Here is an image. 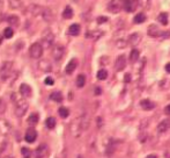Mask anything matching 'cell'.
Masks as SVG:
<instances>
[{
  "instance_id": "31",
  "label": "cell",
  "mask_w": 170,
  "mask_h": 158,
  "mask_svg": "<svg viewBox=\"0 0 170 158\" xmlns=\"http://www.w3.org/2000/svg\"><path fill=\"white\" fill-rule=\"evenodd\" d=\"M58 113H59V115L63 119H65V118H67L70 115V111H68V108H66V107H60Z\"/></svg>"
},
{
  "instance_id": "9",
  "label": "cell",
  "mask_w": 170,
  "mask_h": 158,
  "mask_svg": "<svg viewBox=\"0 0 170 158\" xmlns=\"http://www.w3.org/2000/svg\"><path fill=\"white\" fill-rule=\"evenodd\" d=\"M126 66V57L124 55H120L117 57L116 60V63H115V68L117 71H123Z\"/></svg>"
},
{
  "instance_id": "33",
  "label": "cell",
  "mask_w": 170,
  "mask_h": 158,
  "mask_svg": "<svg viewBox=\"0 0 170 158\" xmlns=\"http://www.w3.org/2000/svg\"><path fill=\"white\" fill-rule=\"evenodd\" d=\"M13 35H14V31H13V29L11 27H8V28H6V29L4 30V36L6 38H12Z\"/></svg>"
},
{
  "instance_id": "16",
  "label": "cell",
  "mask_w": 170,
  "mask_h": 158,
  "mask_svg": "<svg viewBox=\"0 0 170 158\" xmlns=\"http://www.w3.org/2000/svg\"><path fill=\"white\" fill-rule=\"evenodd\" d=\"M140 106H141V108L145 109V111H150V109H153V108L155 107V104L152 102V101L148 100V99H145V100H141Z\"/></svg>"
},
{
  "instance_id": "42",
  "label": "cell",
  "mask_w": 170,
  "mask_h": 158,
  "mask_svg": "<svg viewBox=\"0 0 170 158\" xmlns=\"http://www.w3.org/2000/svg\"><path fill=\"white\" fill-rule=\"evenodd\" d=\"M125 82L126 83H128V82H130V75H125Z\"/></svg>"
},
{
  "instance_id": "25",
  "label": "cell",
  "mask_w": 170,
  "mask_h": 158,
  "mask_svg": "<svg viewBox=\"0 0 170 158\" xmlns=\"http://www.w3.org/2000/svg\"><path fill=\"white\" fill-rule=\"evenodd\" d=\"M85 84H86V76L79 75L78 77H76V86L81 89V87L85 86Z\"/></svg>"
},
{
  "instance_id": "46",
  "label": "cell",
  "mask_w": 170,
  "mask_h": 158,
  "mask_svg": "<svg viewBox=\"0 0 170 158\" xmlns=\"http://www.w3.org/2000/svg\"><path fill=\"white\" fill-rule=\"evenodd\" d=\"M78 158H83V156H78Z\"/></svg>"
},
{
  "instance_id": "32",
  "label": "cell",
  "mask_w": 170,
  "mask_h": 158,
  "mask_svg": "<svg viewBox=\"0 0 170 158\" xmlns=\"http://www.w3.org/2000/svg\"><path fill=\"white\" fill-rule=\"evenodd\" d=\"M9 5L12 8H20L22 6V0H9Z\"/></svg>"
},
{
  "instance_id": "24",
  "label": "cell",
  "mask_w": 170,
  "mask_h": 158,
  "mask_svg": "<svg viewBox=\"0 0 170 158\" xmlns=\"http://www.w3.org/2000/svg\"><path fill=\"white\" fill-rule=\"evenodd\" d=\"M38 119H39L38 114L32 113L29 118H28V123H29L30 126H35V124H37V122H38Z\"/></svg>"
},
{
  "instance_id": "17",
  "label": "cell",
  "mask_w": 170,
  "mask_h": 158,
  "mask_svg": "<svg viewBox=\"0 0 170 158\" xmlns=\"http://www.w3.org/2000/svg\"><path fill=\"white\" fill-rule=\"evenodd\" d=\"M38 68L41 71H43V72H49V71H51V64L49 63V60H41L39 63H38Z\"/></svg>"
},
{
  "instance_id": "44",
  "label": "cell",
  "mask_w": 170,
  "mask_h": 158,
  "mask_svg": "<svg viewBox=\"0 0 170 158\" xmlns=\"http://www.w3.org/2000/svg\"><path fill=\"white\" fill-rule=\"evenodd\" d=\"M5 158H13V157H12V156H6Z\"/></svg>"
},
{
  "instance_id": "1",
  "label": "cell",
  "mask_w": 170,
  "mask_h": 158,
  "mask_svg": "<svg viewBox=\"0 0 170 158\" xmlns=\"http://www.w3.org/2000/svg\"><path fill=\"white\" fill-rule=\"evenodd\" d=\"M28 102L23 99H17L15 102V115L17 118H22L23 115L26 114V112L28 111Z\"/></svg>"
},
{
  "instance_id": "43",
  "label": "cell",
  "mask_w": 170,
  "mask_h": 158,
  "mask_svg": "<svg viewBox=\"0 0 170 158\" xmlns=\"http://www.w3.org/2000/svg\"><path fill=\"white\" fill-rule=\"evenodd\" d=\"M146 158H157V156L156 155H148Z\"/></svg>"
},
{
  "instance_id": "40",
  "label": "cell",
  "mask_w": 170,
  "mask_h": 158,
  "mask_svg": "<svg viewBox=\"0 0 170 158\" xmlns=\"http://www.w3.org/2000/svg\"><path fill=\"white\" fill-rule=\"evenodd\" d=\"M95 94H96V95H100V94H101V89H100V87H96V89H95Z\"/></svg>"
},
{
  "instance_id": "41",
  "label": "cell",
  "mask_w": 170,
  "mask_h": 158,
  "mask_svg": "<svg viewBox=\"0 0 170 158\" xmlns=\"http://www.w3.org/2000/svg\"><path fill=\"white\" fill-rule=\"evenodd\" d=\"M165 71H167V72H169V73H170V63H168V64L165 65Z\"/></svg>"
},
{
  "instance_id": "4",
  "label": "cell",
  "mask_w": 170,
  "mask_h": 158,
  "mask_svg": "<svg viewBox=\"0 0 170 158\" xmlns=\"http://www.w3.org/2000/svg\"><path fill=\"white\" fill-rule=\"evenodd\" d=\"M43 47L41 43H34V44H31L29 49V55L31 58H34V60H38V58H41L42 57V55H43Z\"/></svg>"
},
{
  "instance_id": "11",
  "label": "cell",
  "mask_w": 170,
  "mask_h": 158,
  "mask_svg": "<svg viewBox=\"0 0 170 158\" xmlns=\"http://www.w3.org/2000/svg\"><path fill=\"white\" fill-rule=\"evenodd\" d=\"M137 2L135 0H123V8L125 9L127 13H131L135 9Z\"/></svg>"
},
{
  "instance_id": "15",
  "label": "cell",
  "mask_w": 170,
  "mask_h": 158,
  "mask_svg": "<svg viewBox=\"0 0 170 158\" xmlns=\"http://www.w3.org/2000/svg\"><path fill=\"white\" fill-rule=\"evenodd\" d=\"M20 93L22 94L23 97L28 98V97L31 95V87H30L28 84H22L20 86Z\"/></svg>"
},
{
  "instance_id": "23",
  "label": "cell",
  "mask_w": 170,
  "mask_h": 158,
  "mask_svg": "<svg viewBox=\"0 0 170 158\" xmlns=\"http://www.w3.org/2000/svg\"><path fill=\"white\" fill-rule=\"evenodd\" d=\"M139 56H140V53H139V50H137V49H133L131 53H130V62L131 63H135L137 60H139Z\"/></svg>"
},
{
  "instance_id": "20",
  "label": "cell",
  "mask_w": 170,
  "mask_h": 158,
  "mask_svg": "<svg viewBox=\"0 0 170 158\" xmlns=\"http://www.w3.org/2000/svg\"><path fill=\"white\" fill-rule=\"evenodd\" d=\"M50 99L56 101V102H61L63 101V94L60 93L59 91H56V92H52L50 94Z\"/></svg>"
},
{
  "instance_id": "35",
  "label": "cell",
  "mask_w": 170,
  "mask_h": 158,
  "mask_svg": "<svg viewBox=\"0 0 170 158\" xmlns=\"http://www.w3.org/2000/svg\"><path fill=\"white\" fill-rule=\"evenodd\" d=\"M102 35V31H90L87 34V37H91V38H98Z\"/></svg>"
},
{
  "instance_id": "39",
  "label": "cell",
  "mask_w": 170,
  "mask_h": 158,
  "mask_svg": "<svg viewBox=\"0 0 170 158\" xmlns=\"http://www.w3.org/2000/svg\"><path fill=\"white\" fill-rule=\"evenodd\" d=\"M164 112H165L167 115H170V105H168L165 108H164Z\"/></svg>"
},
{
  "instance_id": "37",
  "label": "cell",
  "mask_w": 170,
  "mask_h": 158,
  "mask_svg": "<svg viewBox=\"0 0 170 158\" xmlns=\"http://www.w3.org/2000/svg\"><path fill=\"white\" fill-rule=\"evenodd\" d=\"M45 85H48V86H51V85H53L54 84V80H53V78H51V77H46L44 80Z\"/></svg>"
},
{
  "instance_id": "6",
  "label": "cell",
  "mask_w": 170,
  "mask_h": 158,
  "mask_svg": "<svg viewBox=\"0 0 170 158\" xmlns=\"http://www.w3.org/2000/svg\"><path fill=\"white\" fill-rule=\"evenodd\" d=\"M123 8V0H111L108 5V9L111 13H118Z\"/></svg>"
},
{
  "instance_id": "14",
  "label": "cell",
  "mask_w": 170,
  "mask_h": 158,
  "mask_svg": "<svg viewBox=\"0 0 170 158\" xmlns=\"http://www.w3.org/2000/svg\"><path fill=\"white\" fill-rule=\"evenodd\" d=\"M76 66H78V60H75V58L70 60V63L67 64L66 69H65V71H66L67 75H72V73L74 72V70L76 69Z\"/></svg>"
},
{
  "instance_id": "2",
  "label": "cell",
  "mask_w": 170,
  "mask_h": 158,
  "mask_svg": "<svg viewBox=\"0 0 170 158\" xmlns=\"http://www.w3.org/2000/svg\"><path fill=\"white\" fill-rule=\"evenodd\" d=\"M53 41H54V35L50 29H46L42 35V41H41V44L44 49H49L51 48L53 44Z\"/></svg>"
},
{
  "instance_id": "27",
  "label": "cell",
  "mask_w": 170,
  "mask_h": 158,
  "mask_svg": "<svg viewBox=\"0 0 170 158\" xmlns=\"http://www.w3.org/2000/svg\"><path fill=\"white\" fill-rule=\"evenodd\" d=\"M73 16V9L70 7V6H67L65 9H64V12H63V18H65V19H71Z\"/></svg>"
},
{
  "instance_id": "22",
  "label": "cell",
  "mask_w": 170,
  "mask_h": 158,
  "mask_svg": "<svg viewBox=\"0 0 170 158\" xmlns=\"http://www.w3.org/2000/svg\"><path fill=\"white\" fill-rule=\"evenodd\" d=\"M7 21L11 26H14V27H17V26L20 24V20H19V18H17L16 15H11V16H8Z\"/></svg>"
},
{
  "instance_id": "7",
  "label": "cell",
  "mask_w": 170,
  "mask_h": 158,
  "mask_svg": "<svg viewBox=\"0 0 170 158\" xmlns=\"http://www.w3.org/2000/svg\"><path fill=\"white\" fill-rule=\"evenodd\" d=\"M12 130V126L7 120H4V119H0V134L1 135H7L11 133Z\"/></svg>"
},
{
  "instance_id": "34",
  "label": "cell",
  "mask_w": 170,
  "mask_h": 158,
  "mask_svg": "<svg viewBox=\"0 0 170 158\" xmlns=\"http://www.w3.org/2000/svg\"><path fill=\"white\" fill-rule=\"evenodd\" d=\"M21 153L24 158H30L31 157V150L28 149V148H22L21 149Z\"/></svg>"
},
{
  "instance_id": "21",
  "label": "cell",
  "mask_w": 170,
  "mask_h": 158,
  "mask_svg": "<svg viewBox=\"0 0 170 158\" xmlns=\"http://www.w3.org/2000/svg\"><path fill=\"white\" fill-rule=\"evenodd\" d=\"M43 19H44V21H46V22H50L52 19V13L51 11L49 9V8H45L43 9V12H42V15H41Z\"/></svg>"
},
{
  "instance_id": "29",
  "label": "cell",
  "mask_w": 170,
  "mask_h": 158,
  "mask_svg": "<svg viewBox=\"0 0 170 158\" xmlns=\"http://www.w3.org/2000/svg\"><path fill=\"white\" fill-rule=\"evenodd\" d=\"M45 124H46V127L49 129H53L56 127V119L54 118H48L46 121H45Z\"/></svg>"
},
{
  "instance_id": "10",
  "label": "cell",
  "mask_w": 170,
  "mask_h": 158,
  "mask_svg": "<svg viewBox=\"0 0 170 158\" xmlns=\"http://www.w3.org/2000/svg\"><path fill=\"white\" fill-rule=\"evenodd\" d=\"M48 155V145L41 144L35 151V158H44Z\"/></svg>"
},
{
  "instance_id": "13",
  "label": "cell",
  "mask_w": 170,
  "mask_h": 158,
  "mask_svg": "<svg viewBox=\"0 0 170 158\" xmlns=\"http://www.w3.org/2000/svg\"><path fill=\"white\" fill-rule=\"evenodd\" d=\"M169 128H170V120H163L162 122L159 123V126H157V131H159L160 134H163V133L168 131Z\"/></svg>"
},
{
  "instance_id": "8",
  "label": "cell",
  "mask_w": 170,
  "mask_h": 158,
  "mask_svg": "<svg viewBox=\"0 0 170 158\" xmlns=\"http://www.w3.org/2000/svg\"><path fill=\"white\" fill-rule=\"evenodd\" d=\"M37 138V131L34 128H29L26 131V136H24V140L28 142V143H32L35 142Z\"/></svg>"
},
{
  "instance_id": "36",
  "label": "cell",
  "mask_w": 170,
  "mask_h": 158,
  "mask_svg": "<svg viewBox=\"0 0 170 158\" xmlns=\"http://www.w3.org/2000/svg\"><path fill=\"white\" fill-rule=\"evenodd\" d=\"M6 112V101L2 98H0V115Z\"/></svg>"
},
{
  "instance_id": "19",
  "label": "cell",
  "mask_w": 170,
  "mask_h": 158,
  "mask_svg": "<svg viewBox=\"0 0 170 158\" xmlns=\"http://www.w3.org/2000/svg\"><path fill=\"white\" fill-rule=\"evenodd\" d=\"M68 34L72 35V36H76L80 34V26L78 23H73L72 26H70L68 28Z\"/></svg>"
},
{
  "instance_id": "3",
  "label": "cell",
  "mask_w": 170,
  "mask_h": 158,
  "mask_svg": "<svg viewBox=\"0 0 170 158\" xmlns=\"http://www.w3.org/2000/svg\"><path fill=\"white\" fill-rule=\"evenodd\" d=\"M12 70H13V62H4L1 68H0V78L1 80H7L9 78V76L12 73Z\"/></svg>"
},
{
  "instance_id": "26",
  "label": "cell",
  "mask_w": 170,
  "mask_h": 158,
  "mask_svg": "<svg viewBox=\"0 0 170 158\" xmlns=\"http://www.w3.org/2000/svg\"><path fill=\"white\" fill-rule=\"evenodd\" d=\"M157 20L160 21L161 24L167 26V24H168V14H167V13H160V15L157 16Z\"/></svg>"
},
{
  "instance_id": "30",
  "label": "cell",
  "mask_w": 170,
  "mask_h": 158,
  "mask_svg": "<svg viewBox=\"0 0 170 158\" xmlns=\"http://www.w3.org/2000/svg\"><path fill=\"white\" fill-rule=\"evenodd\" d=\"M107 77H108V72H107V70H100L98 72H97V79L98 80H105L107 79Z\"/></svg>"
},
{
  "instance_id": "18",
  "label": "cell",
  "mask_w": 170,
  "mask_h": 158,
  "mask_svg": "<svg viewBox=\"0 0 170 158\" xmlns=\"http://www.w3.org/2000/svg\"><path fill=\"white\" fill-rule=\"evenodd\" d=\"M141 40V36L140 34H138V33H134L132 35H130V37H128V43L131 45H137L139 42H140Z\"/></svg>"
},
{
  "instance_id": "5",
  "label": "cell",
  "mask_w": 170,
  "mask_h": 158,
  "mask_svg": "<svg viewBox=\"0 0 170 158\" xmlns=\"http://www.w3.org/2000/svg\"><path fill=\"white\" fill-rule=\"evenodd\" d=\"M65 55V48L63 47L61 44H56L53 47V50H52V57L53 60L59 62Z\"/></svg>"
},
{
  "instance_id": "12",
  "label": "cell",
  "mask_w": 170,
  "mask_h": 158,
  "mask_svg": "<svg viewBox=\"0 0 170 158\" xmlns=\"http://www.w3.org/2000/svg\"><path fill=\"white\" fill-rule=\"evenodd\" d=\"M147 34L149 36H152V37H159V36L161 35V31H160L159 27H157L156 24H150V26L148 27Z\"/></svg>"
},
{
  "instance_id": "28",
  "label": "cell",
  "mask_w": 170,
  "mask_h": 158,
  "mask_svg": "<svg viewBox=\"0 0 170 158\" xmlns=\"http://www.w3.org/2000/svg\"><path fill=\"white\" fill-rule=\"evenodd\" d=\"M145 20H146V15L144 14V13H138V14L134 16V23H142L145 22Z\"/></svg>"
},
{
  "instance_id": "38",
  "label": "cell",
  "mask_w": 170,
  "mask_h": 158,
  "mask_svg": "<svg viewBox=\"0 0 170 158\" xmlns=\"http://www.w3.org/2000/svg\"><path fill=\"white\" fill-rule=\"evenodd\" d=\"M108 21V18H105V16H100L98 19H97V22L98 23H104Z\"/></svg>"
},
{
  "instance_id": "45",
  "label": "cell",
  "mask_w": 170,
  "mask_h": 158,
  "mask_svg": "<svg viewBox=\"0 0 170 158\" xmlns=\"http://www.w3.org/2000/svg\"><path fill=\"white\" fill-rule=\"evenodd\" d=\"M1 41H2V37H1V36H0V44H1Z\"/></svg>"
}]
</instances>
